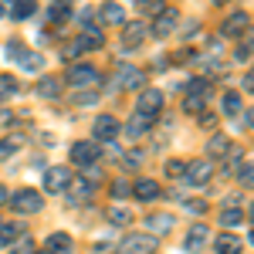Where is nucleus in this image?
<instances>
[{
    "label": "nucleus",
    "mask_w": 254,
    "mask_h": 254,
    "mask_svg": "<svg viewBox=\"0 0 254 254\" xmlns=\"http://www.w3.org/2000/svg\"><path fill=\"white\" fill-rule=\"evenodd\" d=\"M14 149H17V146H14V142H10V139H0V159L14 156Z\"/></svg>",
    "instance_id": "obj_34"
},
{
    "label": "nucleus",
    "mask_w": 254,
    "mask_h": 254,
    "mask_svg": "<svg viewBox=\"0 0 254 254\" xmlns=\"http://www.w3.org/2000/svg\"><path fill=\"white\" fill-rule=\"evenodd\" d=\"M98 20H102V24H126V10H122V3L105 0V3L98 7Z\"/></svg>",
    "instance_id": "obj_14"
},
{
    "label": "nucleus",
    "mask_w": 254,
    "mask_h": 254,
    "mask_svg": "<svg viewBox=\"0 0 254 254\" xmlns=\"http://www.w3.org/2000/svg\"><path fill=\"white\" fill-rule=\"evenodd\" d=\"M241 183H244V187H248V183H251V163H244V166H241Z\"/></svg>",
    "instance_id": "obj_37"
},
{
    "label": "nucleus",
    "mask_w": 254,
    "mask_h": 254,
    "mask_svg": "<svg viewBox=\"0 0 254 254\" xmlns=\"http://www.w3.org/2000/svg\"><path fill=\"white\" fill-rule=\"evenodd\" d=\"M0 17H3V3H0Z\"/></svg>",
    "instance_id": "obj_42"
},
{
    "label": "nucleus",
    "mask_w": 254,
    "mask_h": 254,
    "mask_svg": "<svg viewBox=\"0 0 254 254\" xmlns=\"http://www.w3.org/2000/svg\"><path fill=\"white\" fill-rule=\"evenodd\" d=\"M210 88H214V85H210L207 78H193L190 85H187V95H207Z\"/></svg>",
    "instance_id": "obj_30"
},
{
    "label": "nucleus",
    "mask_w": 254,
    "mask_h": 254,
    "mask_svg": "<svg viewBox=\"0 0 254 254\" xmlns=\"http://www.w3.org/2000/svg\"><path fill=\"white\" fill-rule=\"evenodd\" d=\"M132 193H136V200H156L159 196V183L156 180H136Z\"/></svg>",
    "instance_id": "obj_19"
},
{
    "label": "nucleus",
    "mask_w": 254,
    "mask_h": 254,
    "mask_svg": "<svg viewBox=\"0 0 254 254\" xmlns=\"http://www.w3.org/2000/svg\"><path fill=\"white\" fill-rule=\"evenodd\" d=\"M207 237H210V231L203 227V224H193L190 231H187V241H183V248H187V254H196L203 244H207Z\"/></svg>",
    "instance_id": "obj_13"
},
{
    "label": "nucleus",
    "mask_w": 254,
    "mask_h": 254,
    "mask_svg": "<svg viewBox=\"0 0 254 254\" xmlns=\"http://www.w3.org/2000/svg\"><path fill=\"white\" fill-rule=\"evenodd\" d=\"M109 224H116V227H126V224H132V214L129 210H122V207H109Z\"/></svg>",
    "instance_id": "obj_24"
},
{
    "label": "nucleus",
    "mask_w": 254,
    "mask_h": 254,
    "mask_svg": "<svg viewBox=\"0 0 254 254\" xmlns=\"http://www.w3.org/2000/svg\"><path fill=\"white\" fill-rule=\"evenodd\" d=\"M207 153H210L214 159L227 156V153H231V139H227V136H214L210 142H207Z\"/></svg>",
    "instance_id": "obj_21"
},
{
    "label": "nucleus",
    "mask_w": 254,
    "mask_h": 254,
    "mask_svg": "<svg viewBox=\"0 0 254 254\" xmlns=\"http://www.w3.org/2000/svg\"><path fill=\"white\" fill-rule=\"evenodd\" d=\"M38 95L41 98H58L61 95V81L58 78H41L38 81Z\"/></svg>",
    "instance_id": "obj_22"
},
{
    "label": "nucleus",
    "mask_w": 254,
    "mask_h": 254,
    "mask_svg": "<svg viewBox=\"0 0 254 254\" xmlns=\"http://www.w3.org/2000/svg\"><path fill=\"white\" fill-rule=\"evenodd\" d=\"M156 248H159L156 234H129V237H122L116 254H153Z\"/></svg>",
    "instance_id": "obj_1"
},
{
    "label": "nucleus",
    "mask_w": 254,
    "mask_h": 254,
    "mask_svg": "<svg viewBox=\"0 0 254 254\" xmlns=\"http://www.w3.org/2000/svg\"><path fill=\"white\" fill-rule=\"evenodd\" d=\"M146 34H149V27H146L142 20H132V24L122 27V44H126V48H139V44L146 41Z\"/></svg>",
    "instance_id": "obj_9"
},
{
    "label": "nucleus",
    "mask_w": 254,
    "mask_h": 254,
    "mask_svg": "<svg viewBox=\"0 0 254 254\" xmlns=\"http://www.w3.org/2000/svg\"><path fill=\"white\" fill-rule=\"evenodd\" d=\"M68 81H71L75 88H85V85H98L102 75H98L92 64H71V68H68Z\"/></svg>",
    "instance_id": "obj_7"
},
{
    "label": "nucleus",
    "mask_w": 254,
    "mask_h": 254,
    "mask_svg": "<svg viewBox=\"0 0 254 254\" xmlns=\"http://www.w3.org/2000/svg\"><path fill=\"white\" fill-rule=\"evenodd\" d=\"M44 251H48V254H71V237L64 234V231H58V234H48V241H44Z\"/></svg>",
    "instance_id": "obj_16"
},
{
    "label": "nucleus",
    "mask_w": 254,
    "mask_h": 254,
    "mask_svg": "<svg viewBox=\"0 0 254 254\" xmlns=\"http://www.w3.org/2000/svg\"><path fill=\"white\" fill-rule=\"evenodd\" d=\"M176 20H180V14H176L173 7H163V10H156V20H153V34L156 38H170L176 27Z\"/></svg>",
    "instance_id": "obj_8"
},
{
    "label": "nucleus",
    "mask_w": 254,
    "mask_h": 254,
    "mask_svg": "<svg viewBox=\"0 0 254 254\" xmlns=\"http://www.w3.org/2000/svg\"><path fill=\"white\" fill-rule=\"evenodd\" d=\"M48 14H51V20H64L68 17V3H64V0H61V3H51Z\"/></svg>",
    "instance_id": "obj_31"
},
{
    "label": "nucleus",
    "mask_w": 254,
    "mask_h": 254,
    "mask_svg": "<svg viewBox=\"0 0 254 254\" xmlns=\"http://www.w3.org/2000/svg\"><path fill=\"white\" fill-rule=\"evenodd\" d=\"M203 98L207 95H187L183 98V109H187L190 116H203Z\"/></svg>",
    "instance_id": "obj_27"
},
{
    "label": "nucleus",
    "mask_w": 254,
    "mask_h": 254,
    "mask_svg": "<svg viewBox=\"0 0 254 254\" xmlns=\"http://www.w3.org/2000/svg\"><path fill=\"white\" fill-rule=\"evenodd\" d=\"M166 173L173 176V180H176V176H183V163H180V159H170V163H166Z\"/></svg>",
    "instance_id": "obj_35"
},
{
    "label": "nucleus",
    "mask_w": 254,
    "mask_h": 254,
    "mask_svg": "<svg viewBox=\"0 0 254 254\" xmlns=\"http://www.w3.org/2000/svg\"><path fill=\"white\" fill-rule=\"evenodd\" d=\"M214 3H227V0H214Z\"/></svg>",
    "instance_id": "obj_43"
},
{
    "label": "nucleus",
    "mask_w": 254,
    "mask_h": 254,
    "mask_svg": "<svg viewBox=\"0 0 254 254\" xmlns=\"http://www.w3.org/2000/svg\"><path fill=\"white\" fill-rule=\"evenodd\" d=\"M183 203H187V200H183ZM187 207H190V210H196V214H203V210H207V203H203V200H190Z\"/></svg>",
    "instance_id": "obj_38"
},
{
    "label": "nucleus",
    "mask_w": 254,
    "mask_h": 254,
    "mask_svg": "<svg viewBox=\"0 0 254 254\" xmlns=\"http://www.w3.org/2000/svg\"><path fill=\"white\" fill-rule=\"evenodd\" d=\"M71 183V173L64 170V166H51L48 173H44V190H51V193H58Z\"/></svg>",
    "instance_id": "obj_10"
},
{
    "label": "nucleus",
    "mask_w": 254,
    "mask_h": 254,
    "mask_svg": "<svg viewBox=\"0 0 254 254\" xmlns=\"http://www.w3.org/2000/svg\"><path fill=\"white\" fill-rule=\"evenodd\" d=\"M0 203H7V187H0Z\"/></svg>",
    "instance_id": "obj_41"
},
{
    "label": "nucleus",
    "mask_w": 254,
    "mask_h": 254,
    "mask_svg": "<svg viewBox=\"0 0 254 254\" xmlns=\"http://www.w3.org/2000/svg\"><path fill=\"white\" fill-rule=\"evenodd\" d=\"M64 190H68V196H71V203H81V200L92 196V180H81L78 176V180H71Z\"/></svg>",
    "instance_id": "obj_18"
},
{
    "label": "nucleus",
    "mask_w": 254,
    "mask_h": 254,
    "mask_svg": "<svg viewBox=\"0 0 254 254\" xmlns=\"http://www.w3.org/2000/svg\"><path fill=\"white\" fill-rule=\"evenodd\" d=\"M34 10H38V3H34V0H17V3H14V17H17V20L34 17Z\"/></svg>",
    "instance_id": "obj_25"
},
{
    "label": "nucleus",
    "mask_w": 254,
    "mask_h": 254,
    "mask_svg": "<svg viewBox=\"0 0 254 254\" xmlns=\"http://www.w3.org/2000/svg\"><path fill=\"white\" fill-rule=\"evenodd\" d=\"M183 176H187V183L203 187V183H210V176H214V163H210V159H193V163L183 166Z\"/></svg>",
    "instance_id": "obj_3"
},
{
    "label": "nucleus",
    "mask_w": 254,
    "mask_h": 254,
    "mask_svg": "<svg viewBox=\"0 0 254 254\" xmlns=\"http://www.w3.org/2000/svg\"><path fill=\"white\" fill-rule=\"evenodd\" d=\"M10 207H14L17 214H38L41 207H44V200H41L38 190H17L14 200H10Z\"/></svg>",
    "instance_id": "obj_4"
},
{
    "label": "nucleus",
    "mask_w": 254,
    "mask_h": 254,
    "mask_svg": "<svg viewBox=\"0 0 254 254\" xmlns=\"http://www.w3.org/2000/svg\"><path fill=\"white\" fill-rule=\"evenodd\" d=\"M102 159V146L98 142H75L71 146V163L75 166H92Z\"/></svg>",
    "instance_id": "obj_5"
},
{
    "label": "nucleus",
    "mask_w": 254,
    "mask_h": 254,
    "mask_svg": "<svg viewBox=\"0 0 254 254\" xmlns=\"http://www.w3.org/2000/svg\"><path fill=\"white\" fill-rule=\"evenodd\" d=\"M214 251L217 254H244V244H241V237H234V234H217Z\"/></svg>",
    "instance_id": "obj_17"
},
{
    "label": "nucleus",
    "mask_w": 254,
    "mask_h": 254,
    "mask_svg": "<svg viewBox=\"0 0 254 254\" xmlns=\"http://www.w3.org/2000/svg\"><path fill=\"white\" fill-rule=\"evenodd\" d=\"M17 78L14 75H0V102H7V98H14L17 95Z\"/></svg>",
    "instance_id": "obj_23"
},
{
    "label": "nucleus",
    "mask_w": 254,
    "mask_h": 254,
    "mask_svg": "<svg viewBox=\"0 0 254 254\" xmlns=\"http://www.w3.org/2000/svg\"><path fill=\"white\" fill-rule=\"evenodd\" d=\"M129 190H132L129 183H116V187H112V193H116V196H126V193H129Z\"/></svg>",
    "instance_id": "obj_39"
},
{
    "label": "nucleus",
    "mask_w": 254,
    "mask_h": 254,
    "mask_svg": "<svg viewBox=\"0 0 254 254\" xmlns=\"http://www.w3.org/2000/svg\"><path fill=\"white\" fill-rule=\"evenodd\" d=\"M81 51H85V44H81V41L75 38L71 44H68V48H64V58H75V55H81Z\"/></svg>",
    "instance_id": "obj_33"
},
{
    "label": "nucleus",
    "mask_w": 254,
    "mask_h": 254,
    "mask_svg": "<svg viewBox=\"0 0 254 254\" xmlns=\"http://www.w3.org/2000/svg\"><path fill=\"white\" fill-rule=\"evenodd\" d=\"M119 136V119L116 116H98L95 119V139L98 142H112Z\"/></svg>",
    "instance_id": "obj_11"
},
{
    "label": "nucleus",
    "mask_w": 254,
    "mask_h": 254,
    "mask_svg": "<svg viewBox=\"0 0 254 254\" xmlns=\"http://www.w3.org/2000/svg\"><path fill=\"white\" fill-rule=\"evenodd\" d=\"M224 112H227V116H241V95H237V92H227V95H224Z\"/></svg>",
    "instance_id": "obj_28"
},
{
    "label": "nucleus",
    "mask_w": 254,
    "mask_h": 254,
    "mask_svg": "<svg viewBox=\"0 0 254 254\" xmlns=\"http://www.w3.org/2000/svg\"><path fill=\"white\" fill-rule=\"evenodd\" d=\"M248 55H251V44H241L237 48V61H248Z\"/></svg>",
    "instance_id": "obj_40"
},
{
    "label": "nucleus",
    "mask_w": 254,
    "mask_h": 254,
    "mask_svg": "<svg viewBox=\"0 0 254 254\" xmlns=\"http://www.w3.org/2000/svg\"><path fill=\"white\" fill-rule=\"evenodd\" d=\"M142 10H163V0H139Z\"/></svg>",
    "instance_id": "obj_36"
},
{
    "label": "nucleus",
    "mask_w": 254,
    "mask_h": 254,
    "mask_svg": "<svg viewBox=\"0 0 254 254\" xmlns=\"http://www.w3.org/2000/svg\"><path fill=\"white\" fill-rule=\"evenodd\" d=\"M17 237H20V227H17V224H0V248L14 244Z\"/></svg>",
    "instance_id": "obj_26"
},
{
    "label": "nucleus",
    "mask_w": 254,
    "mask_h": 254,
    "mask_svg": "<svg viewBox=\"0 0 254 254\" xmlns=\"http://www.w3.org/2000/svg\"><path fill=\"white\" fill-rule=\"evenodd\" d=\"M142 81H146V75H142V71H139V68H126V71H122V75H119V85H122V88H126V92H129V88H139V85H142Z\"/></svg>",
    "instance_id": "obj_20"
},
{
    "label": "nucleus",
    "mask_w": 254,
    "mask_h": 254,
    "mask_svg": "<svg viewBox=\"0 0 254 254\" xmlns=\"http://www.w3.org/2000/svg\"><path fill=\"white\" fill-rule=\"evenodd\" d=\"M220 224H224V227H237V224H244L241 207H234V210H224V214H220Z\"/></svg>",
    "instance_id": "obj_29"
},
{
    "label": "nucleus",
    "mask_w": 254,
    "mask_h": 254,
    "mask_svg": "<svg viewBox=\"0 0 254 254\" xmlns=\"http://www.w3.org/2000/svg\"><path fill=\"white\" fill-rule=\"evenodd\" d=\"M173 224H176V217H173V214H166V210H159V214H149V217H146V227H149V234H166Z\"/></svg>",
    "instance_id": "obj_15"
},
{
    "label": "nucleus",
    "mask_w": 254,
    "mask_h": 254,
    "mask_svg": "<svg viewBox=\"0 0 254 254\" xmlns=\"http://www.w3.org/2000/svg\"><path fill=\"white\" fill-rule=\"evenodd\" d=\"M10 55L20 61V68H24V71H38L41 64H44V58H41L38 51H24L20 44H10Z\"/></svg>",
    "instance_id": "obj_12"
},
{
    "label": "nucleus",
    "mask_w": 254,
    "mask_h": 254,
    "mask_svg": "<svg viewBox=\"0 0 254 254\" xmlns=\"http://www.w3.org/2000/svg\"><path fill=\"white\" fill-rule=\"evenodd\" d=\"M159 109H163V92L159 88H146L142 95H139V102H136V112H139V119H149L153 116H159Z\"/></svg>",
    "instance_id": "obj_2"
},
{
    "label": "nucleus",
    "mask_w": 254,
    "mask_h": 254,
    "mask_svg": "<svg viewBox=\"0 0 254 254\" xmlns=\"http://www.w3.org/2000/svg\"><path fill=\"white\" fill-rule=\"evenodd\" d=\"M248 27H251V14H248V10H234L231 17L224 20V27H220V38H241Z\"/></svg>",
    "instance_id": "obj_6"
},
{
    "label": "nucleus",
    "mask_w": 254,
    "mask_h": 254,
    "mask_svg": "<svg viewBox=\"0 0 254 254\" xmlns=\"http://www.w3.org/2000/svg\"><path fill=\"white\" fill-rule=\"evenodd\" d=\"M14 254H34V244L27 234H24V241H14Z\"/></svg>",
    "instance_id": "obj_32"
}]
</instances>
